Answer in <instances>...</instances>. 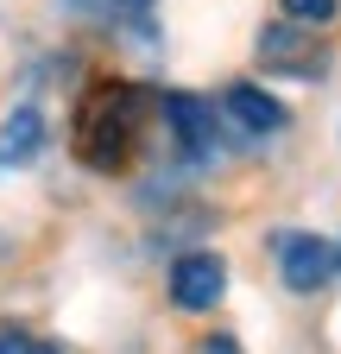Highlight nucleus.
<instances>
[{
    "label": "nucleus",
    "instance_id": "obj_4",
    "mask_svg": "<svg viewBox=\"0 0 341 354\" xmlns=\"http://www.w3.org/2000/svg\"><path fill=\"white\" fill-rule=\"evenodd\" d=\"M38 146H45V114L32 102H19L7 120H0V165H26Z\"/></svg>",
    "mask_w": 341,
    "mask_h": 354
},
{
    "label": "nucleus",
    "instance_id": "obj_9",
    "mask_svg": "<svg viewBox=\"0 0 341 354\" xmlns=\"http://www.w3.org/2000/svg\"><path fill=\"white\" fill-rule=\"evenodd\" d=\"M0 354H57V348L32 342V335H19V329H7V335H0Z\"/></svg>",
    "mask_w": 341,
    "mask_h": 354
},
{
    "label": "nucleus",
    "instance_id": "obj_3",
    "mask_svg": "<svg viewBox=\"0 0 341 354\" xmlns=\"http://www.w3.org/2000/svg\"><path fill=\"white\" fill-rule=\"evenodd\" d=\"M228 114H234L246 133H284V120H291L284 102H272L266 88H253V82H234V88H228Z\"/></svg>",
    "mask_w": 341,
    "mask_h": 354
},
{
    "label": "nucleus",
    "instance_id": "obj_5",
    "mask_svg": "<svg viewBox=\"0 0 341 354\" xmlns=\"http://www.w3.org/2000/svg\"><path fill=\"white\" fill-rule=\"evenodd\" d=\"M164 114H170V127H177V140H184L190 152H208V146H215V127H208V108H202L196 95H164Z\"/></svg>",
    "mask_w": 341,
    "mask_h": 354
},
{
    "label": "nucleus",
    "instance_id": "obj_1",
    "mask_svg": "<svg viewBox=\"0 0 341 354\" xmlns=\"http://www.w3.org/2000/svg\"><path fill=\"white\" fill-rule=\"evenodd\" d=\"M278 272H284L291 291H322L341 272V253L322 234H304V228H297V234H278Z\"/></svg>",
    "mask_w": 341,
    "mask_h": 354
},
{
    "label": "nucleus",
    "instance_id": "obj_2",
    "mask_svg": "<svg viewBox=\"0 0 341 354\" xmlns=\"http://www.w3.org/2000/svg\"><path fill=\"white\" fill-rule=\"evenodd\" d=\"M228 291V266L215 253H184L170 266V304L177 310H215Z\"/></svg>",
    "mask_w": 341,
    "mask_h": 354
},
{
    "label": "nucleus",
    "instance_id": "obj_7",
    "mask_svg": "<svg viewBox=\"0 0 341 354\" xmlns=\"http://www.w3.org/2000/svg\"><path fill=\"white\" fill-rule=\"evenodd\" d=\"M284 13L297 26H322V19H335V0H284Z\"/></svg>",
    "mask_w": 341,
    "mask_h": 354
},
{
    "label": "nucleus",
    "instance_id": "obj_6",
    "mask_svg": "<svg viewBox=\"0 0 341 354\" xmlns=\"http://www.w3.org/2000/svg\"><path fill=\"white\" fill-rule=\"evenodd\" d=\"M76 13H89V19H139L152 0H70Z\"/></svg>",
    "mask_w": 341,
    "mask_h": 354
},
{
    "label": "nucleus",
    "instance_id": "obj_8",
    "mask_svg": "<svg viewBox=\"0 0 341 354\" xmlns=\"http://www.w3.org/2000/svg\"><path fill=\"white\" fill-rule=\"evenodd\" d=\"M297 44H304V32H291V26H272V32L260 38V51H266V57H291Z\"/></svg>",
    "mask_w": 341,
    "mask_h": 354
},
{
    "label": "nucleus",
    "instance_id": "obj_10",
    "mask_svg": "<svg viewBox=\"0 0 341 354\" xmlns=\"http://www.w3.org/2000/svg\"><path fill=\"white\" fill-rule=\"evenodd\" d=\"M202 354H240V348H234V342H228V335H215V342H208V348H202Z\"/></svg>",
    "mask_w": 341,
    "mask_h": 354
}]
</instances>
